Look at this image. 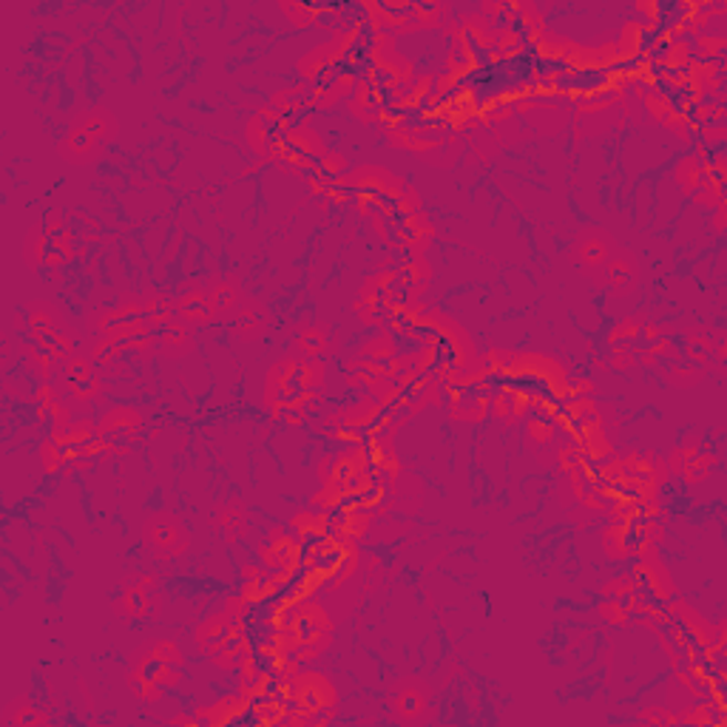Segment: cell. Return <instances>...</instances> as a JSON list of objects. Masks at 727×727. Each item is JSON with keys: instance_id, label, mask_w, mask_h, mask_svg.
<instances>
[{"instance_id": "3957f363", "label": "cell", "mask_w": 727, "mask_h": 727, "mask_svg": "<svg viewBox=\"0 0 727 727\" xmlns=\"http://www.w3.org/2000/svg\"><path fill=\"white\" fill-rule=\"evenodd\" d=\"M273 640L293 662H308L322 654L333 634L328 611L313 600H284L276 596L273 614L268 620Z\"/></svg>"}, {"instance_id": "8992f818", "label": "cell", "mask_w": 727, "mask_h": 727, "mask_svg": "<svg viewBox=\"0 0 727 727\" xmlns=\"http://www.w3.org/2000/svg\"><path fill=\"white\" fill-rule=\"evenodd\" d=\"M94 455H105L97 426L92 420H60L54 426L49 444H43V466L46 472L63 469H85L92 466Z\"/></svg>"}, {"instance_id": "30bf717a", "label": "cell", "mask_w": 727, "mask_h": 727, "mask_svg": "<svg viewBox=\"0 0 727 727\" xmlns=\"http://www.w3.org/2000/svg\"><path fill=\"white\" fill-rule=\"evenodd\" d=\"M29 335H32V355L43 367H58L63 361L72 359L74 341L69 328L63 324L54 310L34 304L29 310Z\"/></svg>"}, {"instance_id": "5bb4252c", "label": "cell", "mask_w": 727, "mask_h": 727, "mask_svg": "<svg viewBox=\"0 0 727 727\" xmlns=\"http://www.w3.org/2000/svg\"><path fill=\"white\" fill-rule=\"evenodd\" d=\"M139 429H143V418H139V413H134L132 406H120V409L105 415L97 424L105 455L125 453V449L137 440Z\"/></svg>"}, {"instance_id": "484cf974", "label": "cell", "mask_w": 727, "mask_h": 727, "mask_svg": "<svg viewBox=\"0 0 727 727\" xmlns=\"http://www.w3.org/2000/svg\"><path fill=\"white\" fill-rule=\"evenodd\" d=\"M12 721H14V725H38V721H43V716L32 714V710H29V705H27V708H18V714L12 716Z\"/></svg>"}, {"instance_id": "4fadbf2b", "label": "cell", "mask_w": 727, "mask_h": 727, "mask_svg": "<svg viewBox=\"0 0 727 727\" xmlns=\"http://www.w3.org/2000/svg\"><path fill=\"white\" fill-rule=\"evenodd\" d=\"M143 543L148 546L154 558L159 560H170L185 554L188 549V531L185 526L179 523L177 518H170V515H154L148 518L143 529Z\"/></svg>"}, {"instance_id": "7402d4cb", "label": "cell", "mask_w": 727, "mask_h": 727, "mask_svg": "<svg viewBox=\"0 0 727 727\" xmlns=\"http://www.w3.org/2000/svg\"><path fill=\"white\" fill-rule=\"evenodd\" d=\"M605 273H609L605 279H609V284L616 290V293H629V290L636 284L634 262H631L629 256H623V253L620 256L611 253V259L605 262Z\"/></svg>"}, {"instance_id": "9a60e30c", "label": "cell", "mask_w": 727, "mask_h": 727, "mask_svg": "<svg viewBox=\"0 0 727 727\" xmlns=\"http://www.w3.org/2000/svg\"><path fill=\"white\" fill-rule=\"evenodd\" d=\"M716 464L714 455L699 444V438H690L688 444L676 446L674 453H671L668 469L679 478H685L688 484H699L710 475V466Z\"/></svg>"}, {"instance_id": "e0dca14e", "label": "cell", "mask_w": 727, "mask_h": 727, "mask_svg": "<svg viewBox=\"0 0 727 727\" xmlns=\"http://www.w3.org/2000/svg\"><path fill=\"white\" fill-rule=\"evenodd\" d=\"M63 387L69 390V395H72L74 401H92L100 390L97 367L85 359L69 361L66 375H63Z\"/></svg>"}, {"instance_id": "52a82bcc", "label": "cell", "mask_w": 727, "mask_h": 727, "mask_svg": "<svg viewBox=\"0 0 727 727\" xmlns=\"http://www.w3.org/2000/svg\"><path fill=\"white\" fill-rule=\"evenodd\" d=\"M183 676V654L170 640L145 645L134 654L132 690L143 702H157L168 688H174Z\"/></svg>"}, {"instance_id": "ba28073f", "label": "cell", "mask_w": 727, "mask_h": 727, "mask_svg": "<svg viewBox=\"0 0 727 727\" xmlns=\"http://www.w3.org/2000/svg\"><path fill=\"white\" fill-rule=\"evenodd\" d=\"M288 725H328L335 716V688L328 676H288Z\"/></svg>"}, {"instance_id": "2e32d148", "label": "cell", "mask_w": 727, "mask_h": 727, "mask_svg": "<svg viewBox=\"0 0 727 727\" xmlns=\"http://www.w3.org/2000/svg\"><path fill=\"white\" fill-rule=\"evenodd\" d=\"M159 603V589L154 577H137L134 583H128L120 596V611L125 616H148Z\"/></svg>"}, {"instance_id": "ac0fdd59", "label": "cell", "mask_w": 727, "mask_h": 727, "mask_svg": "<svg viewBox=\"0 0 727 727\" xmlns=\"http://www.w3.org/2000/svg\"><path fill=\"white\" fill-rule=\"evenodd\" d=\"M393 708L401 719L415 721L426 714V694L415 679H406L393 694Z\"/></svg>"}, {"instance_id": "603a6c76", "label": "cell", "mask_w": 727, "mask_h": 727, "mask_svg": "<svg viewBox=\"0 0 727 727\" xmlns=\"http://www.w3.org/2000/svg\"><path fill=\"white\" fill-rule=\"evenodd\" d=\"M208 293H210V308H214V315H233L239 304H242V299H239V288L233 282L210 284Z\"/></svg>"}, {"instance_id": "277c9868", "label": "cell", "mask_w": 727, "mask_h": 727, "mask_svg": "<svg viewBox=\"0 0 727 727\" xmlns=\"http://www.w3.org/2000/svg\"><path fill=\"white\" fill-rule=\"evenodd\" d=\"M616 523H611L603 534V546L609 558L629 560L643 558L654 551V543L662 534V509L654 500H636L614 511Z\"/></svg>"}, {"instance_id": "4316f807", "label": "cell", "mask_w": 727, "mask_h": 727, "mask_svg": "<svg viewBox=\"0 0 727 727\" xmlns=\"http://www.w3.org/2000/svg\"><path fill=\"white\" fill-rule=\"evenodd\" d=\"M643 721H676L674 714H668V710H645L643 716H640Z\"/></svg>"}, {"instance_id": "cb8c5ba5", "label": "cell", "mask_w": 727, "mask_h": 727, "mask_svg": "<svg viewBox=\"0 0 727 727\" xmlns=\"http://www.w3.org/2000/svg\"><path fill=\"white\" fill-rule=\"evenodd\" d=\"M295 350L304 359H319L328 350V333L322 328H302L295 335Z\"/></svg>"}, {"instance_id": "6da1fadb", "label": "cell", "mask_w": 727, "mask_h": 727, "mask_svg": "<svg viewBox=\"0 0 727 727\" xmlns=\"http://www.w3.org/2000/svg\"><path fill=\"white\" fill-rule=\"evenodd\" d=\"M324 197L333 202L355 205L361 217L373 219L381 239L395 250L418 253L433 239V225L420 210V199L415 197V190L387 170H353L350 177H341Z\"/></svg>"}, {"instance_id": "7a4b0ae2", "label": "cell", "mask_w": 727, "mask_h": 727, "mask_svg": "<svg viewBox=\"0 0 727 727\" xmlns=\"http://www.w3.org/2000/svg\"><path fill=\"white\" fill-rule=\"evenodd\" d=\"M322 364H315V359H304V355H299V359L290 355L268 373L264 406H268L273 418L288 420V424H302L304 418H310L315 406L322 404Z\"/></svg>"}, {"instance_id": "7c38bea8", "label": "cell", "mask_w": 727, "mask_h": 727, "mask_svg": "<svg viewBox=\"0 0 727 727\" xmlns=\"http://www.w3.org/2000/svg\"><path fill=\"white\" fill-rule=\"evenodd\" d=\"M117 132V123L105 112H85L77 123L72 125L66 143H63V154L72 157V163H89L97 157L108 139Z\"/></svg>"}, {"instance_id": "8fae6325", "label": "cell", "mask_w": 727, "mask_h": 727, "mask_svg": "<svg viewBox=\"0 0 727 727\" xmlns=\"http://www.w3.org/2000/svg\"><path fill=\"white\" fill-rule=\"evenodd\" d=\"M74 248V230L60 214H52L38 225L27 245V259L38 268H60V264L72 262Z\"/></svg>"}, {"instance_id": "5b68a950", "label": "cell", "mask_w": 727, "mask_h": 727, "mask_svg": "<svg viewBox=\"0 0 727 727\" xmlns=\"http://www.w3.org/2000/svg\"><path fill=\"white\" fill-rule=\"evenodd\" d=\"M197 645L214 665L225 671H248L253 660V645L248 636V623L237 611L225 609L222 614L210 616L197 629Z\"/></svg>"}, {"instance_id": "ffe728a7", "label": "cell", "mask_w": 727, "mask_h": 727, "mask_svg": "<svg viewBox=\"0 0 727 727\" xmlns=\"http://www.w3.org/2000/svg\"><path fill=\"white\" fill-rule=\"evenodd\" d=\"M611 253H614V248H611V242L603 233H585V237L574 245V259L583 264L585 270L605 268Z\"/></svg>"}, {"instance_id": "d6986e66", "label": "cell", "mask_w": 727, "mask_h": 727, "mask_svg": "<svg viewBox=\"0 0 727 727\" xmlns=\"http://www.w3.org/2000/svg\"><path fill=\"white\" fill-rule=\"evenodd\" d=\"M177 313L185 324H202L217 319L214 308H210V293L208 288H194L177 299Z\"/></svg>"}, {"instance_id": "44dd1931", "label": "cell", "mask_w": 727, "mask_h": 727, "mask_svg": "<svg viewBox=\"0 0 727 727\" xmlns=\"http://www.w3.org/2000/svg\"><path fill=\"white\" fill-rule=\"evenodd\" d=\"M268 328V313L262 310V304L245 302L239 304L237 313L230 315V330L239 335V339H256Z\"/></svg>"}, {"instance_id": "d4e9b609", "label": "cell", "mask_w": 727, "mask_h": 727, "mask_svg": "<svg viewBox=\"0 0 727 727\" xmlns=\"http://www.w3.org/2000/svg\"><path fill=\"white\" fill-rule=\"evenodd\" d=\"M219 523L228 531V540H239L245 534L248 511H245V506L239 503V500H230V503H225L222 511H219Z\"/></svg>"}, {"instance_id": "9c48e42d", "label": "cell", "mask_w": 727, "mask_h": 727, "mask_svg": "<svg viewBox=\"0 0 727 727\" xmlns=\"http://www.w3.org/2000/svg\"><path fill=\"white\" fill-rule=\"evenodd\" d=\"M395 426L398 424L393 420V415L373 398L370 404L350 406L344 413L330 415V418L324 420V433H328L330 438L359 446L370 444V440L387 438V433H393Z\"/></svg>"}]
</instances>
